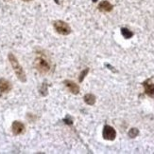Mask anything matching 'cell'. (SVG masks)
<instances>
[{
	"label": "cell",
	"instance_id": "cell-1",
	"mask_svg": "<svg viewBox=\"0 0 154 154\" xmlns=\"http://www.w3.org/2000/svg\"><path fill=\"white\" fill-rule=\"evenodd\" d=\"M34 67L40 73H48L51 70V62L45 55L38 54L34 60Z\"/></svg>",
	"mask_w": 154,
	"mask_h": 154
},
{
	"label": "cell",
	"instance_id": "cell-2",
	"mask_svg": "<svg viewBox=\"0 0 154 154\" xmlns=\"http://www.w3.org/2000/svg\"><path fill=\"white\" fill-rule=\"evenodd\" d=\"M9 60L12 66V69L14 70L15 74L17 76V78L20 80L21 82H26V73L23 70V68L21 67V65L19 64L18 60L16 59V57L12 54V53H10L9 54Z\"/></svg>",
	"mask_w": 154,
	"mask_h": 154
},
{
	"label": "cell",
	"instance_id": "cell-3",
	"mask_svg": "<svg viewBox=\"0 0 154 154\" xmlns=\"http://www.w3.org/2000/svg\"><path fill=\"white\" fill-rule=\"evenodd\" d=\"M53 27H54L56 31L62 35H68L71 32L70 26L66 22L63 21V20H57V21H55L53 23Z\"/></svg>",
	"mask_w": 154,
	"mask_h": 154
},
{
	"label": "cell",
	"instance_id": "cell-4",
	"mask_svg": "<svg viewBox=\"0 0 154 154\" xmlns=\"http://www.w3.org/2000/svg\"><path fill=\"white\" fill-rule=\"evenodd\" d=\"M102 136L105 140H108V141H113L116 137V131L115 129L112 128V126H111L109 125H106L103 128Z\"/></svg>",
	"mask_w": 154,
	"mask_h": 154
},
{
	"label": "cell",
	"instance_id": "cell-5",
	"mask_svg": "<svg viewBox=\"0 0 154 154\" xmlns=\"http://www.w3.org/2000/svg\"><path fill=\"white\" fill-rule=\"evenodd\" d=\"M143 87L146 95L149 97H154V83L151 79H146L145 82H143Z\"/></svg>",
	"mask_w": 154,
	"mask_h": 154
},
{
	"label": "cell",
	"instance_id": "cell-6",
	"mask_svg": "<svg viewBox=\"0 0 154 154\" xmlns=\"http://www.w3.org/2000/svg\"><path fill=\"white\" fill-rule=\"evenodd\" d=\"M11 130L14 135H20L25 131V125L22 122L14 121L11 126Z\"/></svg>",
	"mask_w": 154,
	"mask_h": 154
},
{
	"label": "cell",
	"instance_id": "cell-7",
	"mask_svg": "<svg viewBox=\"0 0 154 154\" xmlns=\"http://www.w3.org/2000/svg\"><path fill=\"white\" fill-rule=\"evenodd\" d=\"M64 86L69 90V91L73 94H79V87L78 84H76L75 82L71 81V80H64L63 81Z\"/></svg>",
	"mask_w": 154,
	"mask_h": 154
},
{
	"label": "cell",
	"instance_id": "cell-8",
	"mask_svg": "<svg viewBox=\"0 0 154 154\" xmlns=\"http://www.w3.org/2000/svg\"><path fill=\"white\" fill-rule=\"evenodd\" d=\"M97 8L100 11H102V12H110L112 10L113 6L109 1H107V0H103V1H101L98 4Z\"/></svg>",
	"mask_w": 154,
	"mask_h": 154
},
{
	"label": "cell",
	"instance_id": "cell-9",
	"mask_svg": "<svg viewBox=\"0 0 154 154\" xmlns=\"http://www.w3.org/2000/svg\"><path fill=\"white\" fill-rule=\"evenodd\" d=\"M11 90V85L7 79H0V91L1 92H9Z\"/></svg>",
	"mask_w": 154,
	"mask_h": 154
},
{
	"label": "cell",
	"instance_id": "cell-10",
	"mask_svg": "<svg viewBox=\"0 0 154 154\" xmlns=\"http://www.w3.org/2000/svg\"><path fill=\"white\" fill-rule=\"evenodd\" d=\"M83 100H84V102L87 105L93 106V105H95V103H96V96L94 94H92V93H88V94L84 95Z\"/></svg>",
	"mask_w": 154,
	"mask_h": 154
},
{
	"label": "cell",
	"instance_id": "cell-11",
	"mask_svg": "<svg viewBox=\"0 0 154 154\" xmlns=\"http://www.w3.org/2000/svg\"><path fill=\"white\" fill-rule=\"evenodd\" d=\"M121 33H122V35L124 36V38L126 39H130L133 36V32L131 31H130L129 29H127V28H122L121 29Z\"/></svg>",
	"mask_w": 154,
	"mask_h": 154
},
{
	"label": "cell",
	"instance_id": "cell-12",
	"mask_svg": "<svg viewBox=\"0 0 154 154\" xmlns=\"http://www.w3.org/2000/svg\"><path fill=\"white\" fill-rule=\"evenodd\" d=\"M138 134H139V129H135V128L131 129L130 131H129V133H128L129 137H131V138H135V137L138 136Z\"/></svg>",
	"mask_w": 154,
	"mask_h": 154
},
{
	"label": "cell",
	"instance_id": "cell-13",
	"mask_svg": "<svg viewBox=\"0 0 154 154\" xmlns=\"http://www.w3.org/2000/svg\"><path fill=\"white\" fill-rule=\"evenodd\" d=\"M88 72H89V69H88V68L84 69L82 72H80L79 77V82H82L83 80H84V78H85V76H86L87 74H88Z\"/></svg>",
	"mask_w": 154,
	"mask_h": 154
},
{
	"label": "cell",
	"instance_id": "cell-14",
	"mask_svg": "<svg viewBox=\"0 0 154 154\" xmlns=\"http://www.w3.org/2000/svg\"><path fill=\"white\" fill-rule=\"evenodd\" d=\"M40 93L43 95V96H45L48 95V85L45 83H44L41 87V89H40Z\"/></svg>",
	"mask_w": 154,
	"mask_h": 154
},
{
	"label": "cell",
	"instance_id": "cell-15",
	"mask_svg": "<svg viewBox=\"0 0 154 154\" xmlns=\"http://www.w3.org/2000/svg\"><path fill=\"white\" fill-rule=\"evenodd\" d=\"M63 121L66 125H72L73 124V120L71 119L70 116H66V118L63 119Z\"/></svg>",
	"mask_w": 154,
	"mask_h": 154
},
{
	"label": "cell",
	"instance_id": "cell-16",
	"mask_svg": "<svg viewBox=\"0 0 154 154\" xmlns=\"http://www.w3.org/2000/svg\"><path fill=\"white\" fill-rule=\"evenodd\" d=\"M23 1H25V2H29V1H31V0H23Z\"/></svg>",
	"mask_w": 154,
	"mask_h": 154
},
{
	"label": "cell",
	"instance_id": "cell-17",
	"mask_svg": "<svg viewBox=\"0 0 154 154\" xmlns=\"http://www.w3.org/2000/svg\"><path fill=\"white\" fill-rule=\"evenodd\" d=\"M97 0H93V2H97Z\"/></svg>",
	"mask_w": 154,
	"mask_h": 154
}]
</instances>
